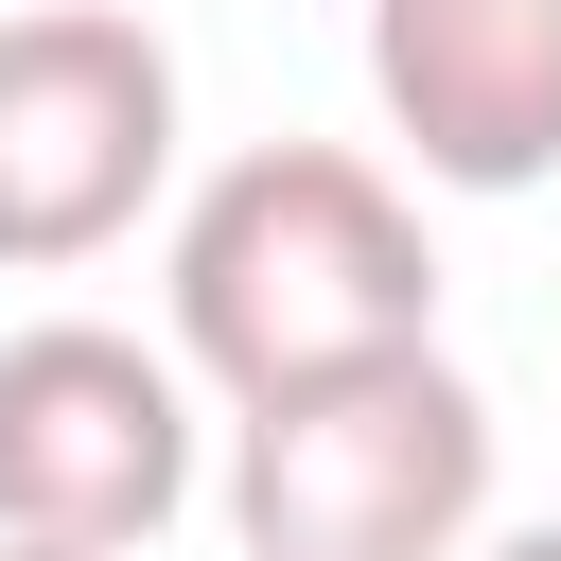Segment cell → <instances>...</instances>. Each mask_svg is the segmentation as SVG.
I'll return each mask as SVG.
<instances>
[{
	"label": "cell",
	"instance_id": "cell-2",
	"mask_svg": "<svg viewBox=\"0 0 561 561\" xmlns=\"http://www.w3.org/2000/svg\"><path fill=\"white\" fill-rule=\"evenodd\" d=\"M473 508H491V403H473L438 351L280 386V403H245V438H228V526H245V561H456Z\"/></svg>",
	"mask_w": 561,
	"mask_h": 561
},
{
	"label": "cell",
	"instance_id": "cell-6",
	"mask_svg": "<svg viewBox=\"0 0 561 561\" xmlns=\"http://www.w3.org/2000/svg\"><path fill=\"white\" fill-rule=\"evenodd\" d=\"M456 561H561V526H508V543H456Z\"/></svg>",
	"mask_w": 561,
	"mask_h": 561
},
{
	"label": "cell",
	"instance_id": "cell-7",
	"mask_svg": "<svg viewBox=\"0 0 561 561\" xmlns=\"http://www.w3.org/2000/svg\"><path fill=\"white\" fill-rule=\"evenodd\" d=\"M0 561H70V543H0Z\"/></svg>",
	"mask_w": 561,
	"mask_h": 561
},
{
	"label": "cell",
	"instance_id": "cell-1",
	"mask_svg": "<svg viewBox=\"0 0 561 561\" xmlns=\"http://www.w3.org/2000/svg\"><path fill=\"white\" fill-rule=\"evenodd\" d=\"M175 351L228 403L438 351V245L421 193L351 140H245L193 210H175Z\"/></svg>",
	"mask_w": 561,
	"mask_h": 561
},
{
	"label": "cell",
	"instance_id": "cell-5",
	"mask_svg": "<svg viewBox=\"0 0 561 561\" xmlns=\"http://www.w3.org/2000/svg\"><path fill=\"white\" fill-rule=\"evenodd\" d=\"M368 105L438 193L561 175V0H368Z\"/></svg>",
	"mask_w": 561,
	"mask_h": 561
},
{
	"label": "cell",
	"instance_id": "cell-3",
	"mask_svg": "<svg viewBox=\"0 0 561 561\" xmlns=\"http://www.w3.org/2000/svg\"><path fill=\"white\" fill-rule=\"evenodd\" d=\"M175 175V53L123 0H18L0 18V263H105Z\"/></svg>",
	"mask_w": 561,
	"mask_h": 561
},
{
	"label": "cell",
	"instance_id": "cell-4",
	"mask_svg": "<svg viewBox=\"0 0 561 561\" xmlns=\"http://www.w3.org/2000/svg\"><path fill=\"white\" fill-rule=\"evenodd\" d=\"M175 508H193V386H175V351H140L105 316L0 333V543L140 561Z\"/></svg>",
	"mask_w": 561,
	"mask_h": 561
}]
</instances>
